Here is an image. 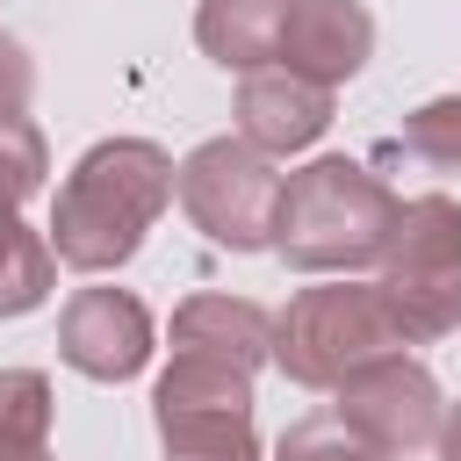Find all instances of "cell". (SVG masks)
<instances>
[{
	"instance_id": "9",
	"label": "cell",
	"mask_w": 461,
	"mask_h": 461,
	"mask_svg": "<svg viewBox=\"0 0 461 461\" xmlns=\"http://www.w3.org/2000/svg\"><path fill=\"white\" fill-rule=\"evenodd\" d=\"M173 346L187 360H223V367H259V353L274 346V324L259 303H230V295H194L173 317Z\"/></svg>"
},
{
	"instance_id": "14",
	"label": "cell",
	"mask_w": 461,
	"mask_h": 461,
	"mask_svg": "<svg viewBox=\"0 0 461 461\" xmlns=\"http://www.w3.org/2000/svg\"><path fill=\"white\" fill-rule=\"evenodd\" d=\"M403 151L425 158V166H439V173H454V166H461V94H454V101H425V108L403 122Z\"/></svg>"
},
{
	"instance_id": "3",
	"label": "cell",
	"mask_w": 461,
	"mask_h": 461,
	"mask_svg": "<svg viewBox=\"0 0 461 461\" xmlns=\"http://www.w3.org/2000/svg\"><path fill=\"white\" fill-rule=\"evenodd\" d=\"M389 346H403L389 303L375 281H324L303 288L288 303V317L274 324V360L303 382V389H339L353 367L382 360Z\"/></svg>"
},
{
	"instance_id": "13",
	"label": "cell",
	"mask_w": 461,
	"mask_h": 461,
	"mask_svg": "<svg viewBox=\"0 0 461 461\" xmlns=\"http://www.w3.org/2000/svg\"><path fill=\"white\" fill-rule=\"evenodd\" d=\"M281 461H396V454H382L375 439H360V432L331 411V418L288 425V432H281Z\"/></svg>"
},
{
	"instance_id": "5",
	"label": "cell",
	"mask_w": 461,
	"mask_h": 461,
	"mask_svg": "<svg viewBox=\"0 0 461 461\" xmlns=\"http://www.w3.org/2000/svg\"><path fill=\"white\" fill-rule=\"evenodd\" d=\"M339 418L360 439H375L382 454H411V447L439 439V389L418 360L382 353V360H367L339 382Z\"/></svg>"
},
{
	"instance_id": "12",
	"label": "cell",
	"mask_w": 461,
	"mask_h": 461,
	"mask_svg": "<svg viewBox=\"0 0 461 461\" xmlns=\"http://www.w3.org/2000/svg\"><path fill=\"white\" fill-rule=\"evenodd\" d=\"M43 375H0V461H36L43 454V425H50V403H43Z\"/></svg>"
},
{
	"instance_id": "8",
	"label": "cell",
	"mask_w": 461,
	"mask_h": 461,
	"mask_svg": "<svg viewBox=\"0 0 461 461\" xmlns=\"http://www.w3.org/2000/svg\"><path fill=\"white\" fill-rule=\"evenodd\" d=\"M324 122H331V94L324 86H310V79H295L281 65L245 72V86H238V130H245L252 151H267V158L303 151Z\"/></svg>"
},
{
	"instance_id": "17",
	"label": "cell",
	"mask_w": 461,
	"mask_h": 461,
	"mask_svg": "<svg viewBox=\"0 0 461 461\" xmlns=\"http://www.w3.org/2000/svg\"><path fill=\"white\" fill-rule=\"evenodd\" d=\"M432 447H439V461H461V403L439 418V439H432Z\"/></svg>"
},
{
	"instance_id": "6",
	"label": "cell",
	"mask_w": 461,
	"mask_h": 461,
	"mask_svg": "<svg viewBox=\"0 0 461 461\" xmlns=\"http://www.w3.org/2000/svg\"><path fill=\"white\" fill-rule=\"evenodd\" d=\"M58 346H65V360H72L79 375L122 382V375H137L144 353H151V317H144V303L122 295V288H79V295L65 303Z\"/></svg>"
},
{
	"instance_id": "2",
	"label": "cell",
	"mask_w": 461,
	"mask_h": 461,
	"mask_svg": "<svg viewBox=\"0 0 461 461\" xmlns=\"http://www.w3.org/2000/svg\"><path fill=\"white\" fill-rule=\"evenodd\" d=\"M396 194L353 166V158H317L303 166L288 187H281V223H274V245L288 267L303 274H339V267H367L389 252V230H396Z\"/></svg>"
},
{
	"instance_id": "1",
	"label": "cell",
	"mask_w": 461,
	"mask_h": 461,
	"mask_svg": "<svg viewBox=\"0 0 461 461\" xmlns=\"http://www.w3.org/2000/svg\"><path fill=\"white\" fill-rule=\"evenodd\" d=\"M166 202H173V158L158 144H144V137L94 144L58 194L50 252L79 274H108L144 245V230L158 223Z\"/></svg>"
},
{
	"instance_id": "16",
	"label": "cell",
	"mask_w": 461,
	"mask_h": 461,
	"mask_svg": "<svg viewBox=\"0 0 461 461\" xmlns=\"http://www.w3.org/2000/svg\"><path fill=\"white\" fill-rule=\"evenodd\" d=\"M22 101H29V58L14 36H0V115H22Z\"/></svg>"
},
{
	"instance_id": "15",
	"label": "cell",
	"mask_w": 461,
	"mask_h": 461,
	"mask_svg": "<svg viewBox=\"0 0 461 461\" xmlns=\"http://www.w3.org/2000/svg\"><path fill=\"white\" fill-rule=\"evenodd\" d=\"M43 187V137L29 115H0V202H22Z\"/></svg>"
},
{
	"instance_id": "4",
	"label": "cell",
	"mask_w": 461,
	"mask_h": 461,
	"mask_svg": "<svg viewBox=\"0 0 461 461\" xmlns=\"http://www.w3.org/2000/svg\"><path fill=\"white\" fill-rule=\"evenodd\" d=\"M281 173L267 166V151H252L245 137L230 144V137H216V144H202L180 173H173V194H180V209L216 238V245H230V252H259V245H274V223H281Z\"/></svg>"
},
{
	"instance_id": "7",
	"label": "cell",
	"mask_w": 461,
	"mask_h": 461,
	"mask_svg": "<svg viewBox=\"0 0 461 461\" xmlns=\"http://www.w3.org/2000/svg\"><path fill=\"white\" fill-rule=\"evenodd\" d=\"M367 43H375V22L360 0H288V22H281V72L310 79V86H339L367 65Z\"/></svg>"
},
{
	"instance_id": "11",
	"label": "cell",
	"mask_w": 461,
	"mask_h": 461,
	"mask_svg": "<svg viewBox=\"0 0 461 461\" xmlns=\"http://www.w3.org/2000/svg\"><path fill=\"white\" fill-rule=\"evenodd\" d=\"M50 267H58V252H50L36 230H22L14 202H0V317L36 310V303L50 295Z\"/></svg>"
},
{
	"instance_id": "10",
	"label": "cell",
	"mask_w": 461,
	"mask_h": 461,
	"mask_svg": "<svg viewBox=\"0 0 461 461\" xmlns=\"http://www.w3.org/2000/svg\"><path fill=\"white\" fill-rule=\"evenodd\" d=\"M281 22L288 0H202L194 36L223 72H267L281 58Z\"/></svg>"
},
{
	"instance_id": "18",
	"label": "cell",
	"mask_w": 461,
	"mask_h": 461,
	"mask_svg": "<svg viewBox=\"0 0 461 461\" xmlns=\"http://www.w3.org/2000/svg\"><path fill=\"white\" fill-rule=\"evenodd\" d=\"M36 461H43V454H36Z\"/></svg>"
}]
</instances>
